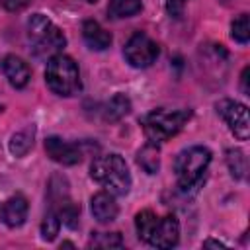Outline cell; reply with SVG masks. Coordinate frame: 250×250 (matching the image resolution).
I'll use <instances>...</instances> for the list:
<instances>
[{
	"label": "cell",
	"instance_id": "29",
	"mask_svg": "<svg viewBox=\"0 0 250 250\" xmlns=\"http://www.w3.org/2000/svg\"><path fill=\"white\" fill-rule=\"evenodd\" d=\"M2 111H4V105H2V104H0V113H2Z\"/></svg>",
	"mask_w": 250,
	"mask_h": 250
},
{
	"label": "cell",
	"instance_id": "7",
	"mask_svg": "<svg viewBox=\"0 0 250 250\" xmlns=\"http://www.w3.org/2000/svg\"><path fill=\"white\" fill-rule=\"evenodd\" d=\"M217 113L223 117V121L227 123L229 131L238 139V141H246L250 137V119H248V107L236 100H219L215 104Z\"/></svg>",
	"mask_w": 250,
	"mask_h": 250
},
{
	"label": "cell",
	"instance_id": "12",
	"mask_svg": "<svg viewBox=\"0 0 250 250\" xmlns=\"http://www.w3.org/2000/svg\"><path fill=\"white\" fill-rule=\"evenodd\" d=\"M90 211L94 215V219L98 223H111L115 221L117 213H119V207L115 203V195L109 193V191H98L92 195V201H90Z\"/></svg>",
	"mask_w": 250,
	"mask_h": 250
},
{
	"label": "cell",
	"instance_id": "8",
	"mask_svg": "<svg viewBox=\"0 0 250 250\" xmlns=\"http://www.w3.org/2000/svg\"><path fill=\"white\" fill-rule=\"evenodd\" d=\"M45 152L51 160H55L62 166H74L84 156L78 143H68V141H62L61 137H47L45 139Z\"/></svg>",
	"mask_w": 250,
	"mask_h": 250
},
{
	"label": "cell",
	"instance_id": "5",
	"mask_svg": "<svg viewBox=\"0 0 250 250\" xmlns=\"http://www.w3.org/2000/svg\"><path fill=\"white\" fill-rule=\"evenodd\" d=\"M209 162H211V150L201 145H193V146H188L182 152H178V156L174 160L178 188L182 191L195 188L201 182Z\"/></svg>",
	"mask_w": 250,
	"mask_h": 250
},
{
	"label": "cell",
	"instance_id": "3",
	"mask_svg": "<svg viewBox=\"0 0 250 250\" xmlns=\"http://www.w3.org/2000/svg\"><path fill=\"white\" fill-rule=\"evenodd\" d=\"M45 84L53 94H57L61 98L76 96L82 90V82H80V70H78V64L74 62V59L68 55H62V53L53 55L47 61Z\"/></svg>",
	"mask_w": 250,
	"mask_h": 250
},
{
	"label": "cell",
	"instance_id": "19",
	"mask_svg": "<svg viewBox=\"0 0 250 250\" xmlns=\"http://www.w3.org/2000/svg\"><path fill=\"white\" fill-rule=\"evenodd\" d=\"M156 221H158V217L150 209H143V211H139L135 215V229H137V234H139L141 240H145V242L148 240Z\"/></svg>",
	"mask_w": 250,
	"mask_h": 250
},
{
	"label": "cell",
	"instance_id": "21",
	"mask_svg": "<svg viewBox=\"0 0 250 250\" xmlns=\"http://www.w3.org/2000/svg\"><path fill=\"white\" fill-rule=\"evenodd\" d=\"M90 248H123V238L119 232H92Z\"/></svg>",
	"mask_w": 250,
	"mask_h": 250
},
{
	"label": "cell",
	"instance_id": "2",
	"mask_svg": "<svg viewBox=\"0 0 250 250\" xmlns=\"http://www.w3.org/2000/svg\"><path fill=\"white\" fill-rule=\"evenodd\" d=\"M189 117H191V109H186V107H178V109L156 107L145 115L141 125L146 141L160 145L172 139L176 133H180L182 127L189 121Z\"/></svg>",
	"mask_w": 250,
	"mask_h": 250
},
{
	"label": "cell",
	"instance_id": "9",
	"mask_svg": "<svg viewBox=\"0 0 250 250\" xmlns=\"http://www.w3.org/2000/svg\"><path fill=\"white\" fill-rule=\"evenodd\" d=\"M178 240H180V223L174 215H166V217L156 221V225H154L146 242L154 248L168 250V248L176 246Z\"/></svg>",
	"mask_w": 250,
	"mask_h": 250
},
{
	"label": "cell",
	"instance_id": "22",
	"mask_svg": "<svg viewBox=\"0 0 250 250\" xmlns=\"http://www.w3.org/2000/svg\"><path fill=\"white\" fill-rule=\"evenodd\" d=\"M61 225H62V223H61V217L57 215V211L49 209V211L45 213L43 221H41V238L47 240V242L55 240L57 234H59V230H61Z\"/></svg>",
	"mask_w": 250,
	"mask_h": 250
},
{
	"label": "cell",
	"instance_id": "18",
	"mask_svg": "<svg viewBox=\"0 0 250 250\" xmlns=\"http://www.w3.org/2000/svg\"><path fill=\"white\" fill-rule=\"evenodd\" d=\"M227 166L234 180H244L248 172V158L240 148H229L227 150Z\"/></svg>",
	"mask_w": 250,
	"mask_h": 250
},
{
	"label": "cell",
	"instance_id": "4",
	"mask_svg": "<svg viewBox=\"0 0 250 250\" xmlns=\"http://www.w3.org/2000/svg\"><path fill=\"white\" fill-rule=\"evenodd\" d=\"M27 37L31 41V51L37 59L53 57L61 53L66 45V37L47 16L33 14L27 20Z\"/></svg>",
	"mask_w": 250,
	"mask_h": 250
},
{
	"label": "cell",
	"instance_id": "20",
	"mask_svg": "<svg viewBox=\"0 0 250 250\" xmlns=\"http://www.w3.org/2000/svg\"><path fill=\"white\" fill-rule=\"evenodd\" d=\"M53 211H57V215L61 217V223H62V225H66L68 229H76V227H78L80 205H78V203H74L72 199L62 201V203H61L57 209H53Z\"/></svg>",
	"mask_w": 250,
	"mask_h": 250
},
{
	"label": "cell",
	"instance_id": "27",
	"mask_svg": "<svg viewBox=\"0 0 250 250\" xmlns=\"http://www.w3.org/2000/svg\"><path fill=\"white\" fill-rule=\"evenodd\" d=\"M203 246H215V248H227V244H223V242H219V240H213V238H209V240H205V242H203Z\"/></svg>",
	"mask_w": 250,
	"mask_h": 250
},
{
	"label": "cell",
	"instance_id": "15",
	"mask_svg": "<svg viewBox=\"0 0 250 250\" xmlns=\"http://www.w3.org/2000/svg\"><path fill=\"white\" fill-rule=\"evenodd\" d=\"M129 111H131V100L125 94H115L109 98V102H105V105L102 109V117H104V121L115 123V121L123 119Z\"/></svg>",
	"mask_w": 250,
	"mask_h": 250
},
{
	"label": "cell",
	"instance_id": "1",
	"mask_svg": "<svg viewBox=\"0 0 250 250\" xmlns=\"http://www.w3.org/2000/svg\"><path fill=\"white\" fill-rule=\"evenodd\" d=\"M90 176L94 182L105 188V191L113 195H127L131 189V172L123 156L111 152L104 156H96L90 166Z\"/></svg>",
	"mask_w": 250,
	"mask_h": 250
},
{
	"label": "cell",
	"instance_id": "10",
	"mask_svg": "<svg viewBox=\"0 0 250 250\" xmlns=\"http://www.w3.org/2000/svg\"><path fill=\"white\" fill-rule=\"evenodd\" d=\"M0 68H2L4 76H6V80L10 82V86L16 88V90L25 88L29 84V80H31L29 64L18 55H6L0 61Z\"/></svg>",
	"mask_w": 250,
	"mask_h": 250
},
{
	"label": "cell",
	"instance_id": "26",
	"mask_svg": "<svg viewBox=\"0 0 250 250\" xmlns=\"http://www.w3.org/2000/svg\"><path fill=\"white\" fill-rule=\"evenodd\" d=\"M248 74H250V66H244L242 68V74H240V92L244 96H250V88H248Z\"/></svg>",
	"mask_w": 250,
	"mask_h": 250
},
{
	"label": "cell",
	"instance_id": "11",
	"mask_svg": "<svg viewBox=\"0 0 250 250\" xmlns=\"http://www.w3.org/2000/svg\"><path fill=\"white\" fill-rule=\"evenodd\" d=\"M27 211H29V205H27V199L23 195H12L10 199H6L0 207V219L6 227L10 229H18L25 223L27 219Z\"/></svg>",
	"mask_w": 250,
	"mask_h": 250
},
{
	"label": "cell",
	"instance_id": "23",
	"mask_svg": "<svg viewBox=\"0 0 250 250\" xmlns=\"http://www.w3.org/2000/svg\"><path fill=\"white\" fill-rule=\"evenodd\" d=\"M230 37L240 43V45H246L248 39H250V20H248V14H240L238 18H234L230 21Z\"/></svg>",
	"mask_w": 250,
	"mask_h": 250
},
{
	"label": "cell",
	"instance_id": "28",
	"mask_svg": "<svg viewBox=\"0 0 250 250\" xmlns=\"http://www.w3.org/2000/svg\"><path fill=\"white\" fill-rule=\"evenodd\" d=\"M86 2H88V4H94V2H98V0H86Z\"/></svg>",
	"mask_w": 250,
	"mask_h": 250
},
{
	"label": "cell",
	"instance_id": "24",
	"mask_svg": "<svg viewBox=\"0 0 250 250\" xmlns=\"http://www.w3.org/2000/svg\"><path fill=\"white\" fill-rule=\"evenodd\" d=\"M188 0H166V12L170 18L180 20L184 16V6Z\"/></svg>",
	"mask_w": 250,
	"mask_h": 250
},
{
	"label": "cell",
	"instance_id": "25",
	"mask_svg": "<svg viewBox=\"0 0 250 250\" xmlns=\"http://www.w3.org/2000/svg\"><path fill=\"white\" fill-rule=\"evenodd\" d=\"M27 4H29V0H0V6L8 12H21Z\"/></svg>",
	"mask_w": 250,
	"mask_h": 250
},
{
	"label": "cell",
	"instance_id": "17",
	"mask_svg": "<svg viewBox=\"0 0 250 250\" xmlns=\"http://www.w3.org/2000/svg\"><path fill=\"white\" fill-rule=\"evenodd\" d=\"M143 10L141 0H109L107 4V18L111 20H123L137 16Z\"/></svg>",
	"mask_w": 250,
	"mask_h": 250
},
{
	"label": "cell",
	"instance_id": "13",
	"mask_svg": "<svg viewBox=\"0 0 250 250\" xmlns=\"http://www.w3.org/2000/svg\"><path fill=\"white\" fill-rule=\"evenodd\" d=\"M82 37L92 51H105L113 41L111 33L105 27H102L96 20H86L82 23Z\"/></svg>",
	"mask_w": 250,
	"mask_h": 250
},
{
	"label": "cell",
	"instance_id": "6",
	"mask_svg": "<svg viewBox=\"0 0 250 250\" xmlns=\"http://www.w3.org/2000/svg\"><path fill=\"white\" fill-rule=\"evenodd\" d=\"M158 45L146 33L135 31L123 47V57L133 68H146L158 59Z\"/></svg>",
	"mask_w": 250,
	"mask_h": 250
},
{
	"label": "cell",
	"instance_id": "16",
	"mask_svg": "<svg viewBox=\"0 0 250 250\" xmlns=\"http://www.w3.org/2000/svg\"><path fill=\"white\" fill-rule=\"evenodd\" d=\"M137 162H139V166L146 174H156L160 170V150H158V145L146 141V145L137 152Z\"/></svg>",
	"mask_w": 250,
	"mask_h": 250
},
{
	"label": "cell",
	"instance_id": "14",
	"mask_svg": "<svg viewBox=\"0 0 250 250\" xmlns=\"http://www.w3.org/2000/svg\"><path fill=\"white\" fill-rule=\"evenodd\" d=\"M33 143H35V125H27L25 129H21L10 137L8 148H10L12 156L21 158L33 148Z\"/></svg>",
	"mask_w": 250,
	"mask_h": 250
}]
</instances>
